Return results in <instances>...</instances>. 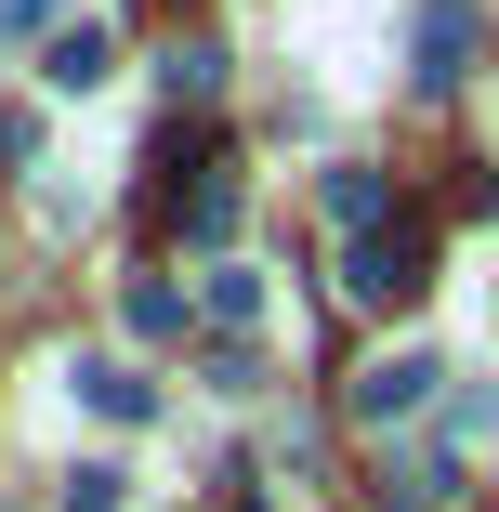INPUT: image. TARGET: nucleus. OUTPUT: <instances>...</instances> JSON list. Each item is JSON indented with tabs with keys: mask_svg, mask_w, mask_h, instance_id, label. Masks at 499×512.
I'll list each match as a JSON object with an SVG mask.
<instances>
[{
	"mask_svg": "<svg viewBox=\"0 0 499 512\" xmlns=\"http://www.w3.org/2000/svg\"><path fill=\"white\" fill-rule=\"evenodd\" d=\"M342 289L368 302V316H408V302L434 289V224L408 211V224H381V237H355V250H342Z\"/></svg>",
	"mask_w": 499,
	"mask_h": 512,
	"instance_id": "1",
	"label": "nucleus"
},
{
	"mask_svg": "<svg viewBox=\"0 0 499 512\" xmlns=\"http://www.w3.org/2000/svg\"><path fill=\"white\" fill-rule=\"evenodd\" d=\"M434 394H447V368H434V355H381V368H355V394H342V407H355V421H421Z\"/></svg>",
	"mask_w": 499,
	"mask_h": 512,
	"instance_id": "2",
	"label": "nucleus"
},
{
	"mask_svg": "<svg viewBox=\"0 0 499 512\" xmlns=\"http://www.w3.org/2000/svg\"><path fill=\"white\" fill-rule=\"evenodd\" d=\"M460 66H473V14H460V0H434V14H421V92H460Z\"/></svg>",
	"mask_w": 499,
	"mask_h": 512,
	"instance_id": "3",
	"label": "nucleus"
},
{
	"mask_svg": "<svg viewBox=\"0 0 499 512\" xmlns=\"http://www.w3.org/2000/svg\"><path fill=\"white\" fill-rule=\"evenodd\" d=\"M106 66H119V40L92 27V14H79V27H53V53H40V79H53V92H92Z\"/></svg>",
	"mask_w": 499,
	"mask_h": 512,
	"instance_id": "4",
	"label": "nucleus"
},
{
	"mask_svg": "<svg viewBox=\"0 0 499 512\" xmlns=\"http://www.w3.org/2000/svg\"><path fill=\"white\" fill-rule=\"evenodd\" d=\"M329 224H342V237H381V224H408V211H394L381 171H329Z\"/></svg>",
	"mask_w": 499,
	"mask_h": 512,
	"instance_id": "5",
	"label": "nucleus"
},
{
	"mask_svg": "<svg viewBox=\"0 0 499 512\" xmlns=\"http://www.w3.org/2000/svg\"><path fill=\"white\" fill-rule=\"evenodd\" d=\"M381 512H460V460H394L381 473Z\"/></svg>",
	"mask_w": 499,
	"mask_h": 512,
	"instance_id": "6",
	"label": "nucleus"
},
{
	"mask_svg": "<svg viewBox=\"0 0 499 512\" xmlns=\"http://www.w3.org/2000/svg\"><path fill=\"white\" fill-rule=\"evenodd\" d=\"M79 394L106 407V421H145V407H158V381H145V368H119V355H79Z\"/></svg>",
	"mask_w": 499,
	"mask_h": 512,
	"instance_id": "7",
	"label": "nucleus"
},
{
	"mask_svg": "<svg viewBox=\"0 0 499 512\" xmlns=\"http://www.w3.org/2000/svg\"><path fill=\"white\" fill-rule=\"evenodd\" d=\"M184 237H197V250H224V237H237V171H224V158L197 171V197H184Z\"/></svg>",
	"mask_w": 499,
	"mask_h": 512,
	"instance_id": "8",
	"label": "nucleus"
},
{
	"mask_svg": "<svg viewBox=\"0 0 499 512\" xmlns=\"http://www.w3.org/2000/svg\"><path fill=\"white\" fill-rule=\"evenodd\" d=\"M158 79H171V106H211V92H224V40H171Z\"/></svg>",
	"mask_w": 499,
	"mask_h": 512,
	"instance_id": "9",
	"label": "nucleus"
},
{
	"mask_svg": "<svg viewBox=\"0 0 499 512\" xmlns=\"http://www.w3.org/2000/svg\"><path fill=\"white\" fill-rule=\"evenodd\" d=\"M197 302H211V329H250V316H263V276H250V263H211Z\"/></svg>",
	"mask_w": 499,
	"mask_h": 512,
	"instance_id": "10",
	"label": "nucleus"
},
{
	"mask_svg": "<svg viewBox=\"0 0 499 512\" xmlns=\"http://www.w3.org/2000/svg\"><path fill=\"white\" fill-rule=\"evenodd\" d=\"M132 329H145V342L184 329V289H171V276H132Z\"/></svg>",
	"mask_w": 499,
	"mask_h": 512,
	"instance_id": "11",
	"label": "nucleus"
},
{
	"mask_svg": "<svg viewBox=\"0 0 499 512\" xmlns=\"http://www.w3.org/2000/svg\"><path fill=\"white\" fill-rule=\"evenodd\" d=\"M132 499V473H106V460H92V473H66V512H119Z\"/></svg>",
	"mask_w": 499,
	"mask_h": 512,
	"instance_id": "12",
	"label": "nucleus"
},
{
	"mask_svg": "<svg viewBox=\"0 0 499 512\" xmlns=\"http://www.w3.org/2000/svg\"><path fill=\"white\" fill-rule=\"evenodd\" d=\"M27 27H53V0H0V40H27Z\"/></svg>",
	"mask_w": 499,
	"mask_h": 512,
	"instance_id": "13",
	"label": "nucleus"
},
{
	"mask_svg": "<svg viewBox=\"0 0 499 512\" xmlns=\"http://www.w3.org/2000/svg\"><path fill=\"white\" fill-rule=\"evenodd\" d=\"M211 512H263V486H250V473H224V499H211Z\"/></svg>",
	"mask_w": 499,
	"mask_h": 512,
	"instance_id": "14",
	"label": "nucleus"
}]
</instances>
